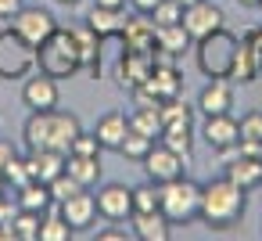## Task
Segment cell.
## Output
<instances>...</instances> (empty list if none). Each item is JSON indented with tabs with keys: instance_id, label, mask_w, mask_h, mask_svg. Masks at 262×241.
Segmentation results:
<instances>
[{
	"instance_id": "obj_1",
	"label": "cell",
	"mask_w": 262,
	"mask_h": 241,
	"mask_svg": "<svg viewBox=\"0 0 262 241\" xmlns=\"http://www.w3.org/2000/svg\"><path fill=\"white\" fill-rule=\"evenodd\" d=\"M79 130H83V123H79L76 112H58V108H51V112H33V115L26 119L22 140H26L29 151L51 148V151L69 155L72 140L79 137Z\"/></svg>"
},
{
	"instance_id": "obj_2",
	"label": "cell",
	"mask_w": 262,
	"mask_h": 241,
	"mask_svg": "<svg viewBox=\"0 0 262 241\" xmlns=\"http://www.w3.org/2000/svg\"><path fill=\"white\" fill-rule=\"evenodd\" d=\"M244 205H248V191L237 187L233 180L219 176V180H208L201 184V202H198V219L212 230H230L241 216H244Z\"/></svg>"
},
{
	"instance_id": "obj_3",
	"label": "cell",
	"mask_w": 262,
	"mask_h": 241,
	"mask_svg": "<svg viewBox=\"0 0 262 241\" xmlns=\"http://www.w3.org/2000/svg\"><path fill=\"white\" fill-rule=\"evenodd\" d=\"M36 69L51 79H72L79 72V51H76V40H72V29L69 26H58L40 47H36Z\"/></svg>"
},
{
	"instance_id": "obj_4",
	"label": "cell",
	"mask_w": 262,
	"mask_h": 241,
	"mask_svg": "<svg viewBox=\"0 0 262 241\" xmlns=\"http://www.w3.org/2000/svg\"><path fill=\"white\" fill-rule=\"evenodd\" d=\"M237 44L241 40L226 26H219L208 36L194 40V62L201 69V76L205 79H226L230 76V65H233V54H237Z\"/></svg>"
},
{
	"instance_id": "obj_5",
	"label": "cell",
	"mask_w": 262,
	"mask_h": 241,
	"mask_svg": "<svg viewBox=\"0 0 262 241\" xmlns=\"http://www.w3.org/2000/svg\"><path fill=\"white\" fill-rule=\"evenodd\" d=\"M198 202H201V184H194L190 176H176L169 184H158V209L165 212V219L172 227L198 219Z\"/></svg>"
},
{
	"instance_id": "obj_6",
	"label": "cell",
	"mask_w": 262,
	"mask_h": 241,
	"mask_svg": "<svg viewBox=\"0 0 262 241\" xmlns=\"http://www.w3.org/2000/svg\"><path fill=\"white\" fill-rule=\"evenodd\" d=\"M36 69V47L11 26L0 29V79H26Z\"/></svg>"
},
{
	"instance_id": "obj_7",
	"label": "cell",
	"mask_w": 262,
	"mask_h": 241,
	"mask_svg": "<svg viewBox=\"0 0 262 241\" xmlns=\"http://www.w3.org/2000/svg\"><path fill=\"white\" fill-rule=\"evenodd\" d=\"M11 29H15L18 36H26L33 47H40V44L58 29V18H54L47 8H40V4H22V11L11 18Z\"/></svg>"
},
{
	"instance_id": "obj_8",
	"label": "cell",
	"mask_w": 262,
	"mask_h": 241,
	"mask_svg": "<svg viewBox=\"0 0 262 241\" xmlns=\"http://www.w3.org/2000/svg\"><path fill=\"white\" fill-rule=\"evenodd\" d=\"M183 155H176L172 148H165L162 140L158 144H151V151L140 158V166H144V173H147V180L151 184H169V180H176V176H183Z\"/></svg>"
},
{
	"instance_id": "obj_9",
	"label": "cell",
	"mask_w": 262,
	"mask_h": 241,
	"mask_svg": "<svg viewBox=\"0 0 262 241\" xmlns=\"http://www.w3.org/2000/svg\"><path fill=\"white\" fill-rule=\"evenodd\" d=\"M201 140H205L212 151L226 155V151H233V148L241 144V123H237L230 112H223V115H205Z\"/></svg>"
},
{
	"instance_id": "obj_10",
	"label": "cell",
	"mask_w": 262,
	"mask_h": 241,
	"mask_svg": "<svg viewBox=\"0 0 262 241\" xmlns=\"http://www.w3.org/2000/svg\"><path fill=\"white\" fill-rule=\"evenodd\" d=\"M151 72H155V51H122L115 65V83L133 90V87H144Z\"/></svg>"
},
{
	"instance_id": "obj_11",
	"label": "cell",
	"mask_w": 262,
	"mask_h": 241,
	"mask_svg": "<svg viewBox=\"0 0 262 241\" xmlns=\"http://www.w3.org/2000/svg\"><path fill=\"white\" fill-rule=\"evenodd\" d=\"M219 26H226V15L215 0H198V4L183 8V29L190 33V40H201Z\"/></svg>"
},
{
	"instance_id": "obj_12",
	"label": "cell",
	"mask_w": 262,
	"mask_h": 241,
	"mask_svg": "<svg viewBox=\"0 0 262 241\" xmlns=\"http://www.w3.org/2000/svg\"><path fill=\"white\" fill-rule=\"evenodd\" d=\"M94 198H97V216H104L112 223H122L133 216V187H126V184H104Z\"/></svg>"
},
{
	"instance_id": "obj_13",
	"label": "cell",
	"mask_w": 262,
	"mask_h": 241,
	"mask_svg": "<svg viewBox=\"0 0 262 241\" xmlns=\"http://www.w3.org/2000/svg\"><path fill=\"white\" fill-rule=\"evenodd\" d=\"M72 29V40H76V51H79V69L90 76V79H101V36L86 26V22H76L69 26Z\"/></svg>"
},
{
	"instance_id": "obj_14",
	"label": "cell",
	"mask_w": 262,
	"mask_h": 241,
	"mask_svg": "<svg viewBox=\"0 0 262 241\" xmlns=\"http://www.w3.org/2000/svg\"><path fill=\"white\" fill-rule=\"evenodd\" d=\"M58 101H61V94H58V79H51V76H26V83H22V105L29 108V112H51V108H58Z\"/></svg>"
},
{
	"instance_id": "obj_15",
	"label": "cell",
	"mask_w": 262,
	"mask_h": 241,
	"mask_svg": "<svg viewBox=\"0 0 262 241\" xmlns=\"http://www.w3.org/2000/svg\"><path fill=\"white\" fill-rule=\"evenodd\" d=\"M58 212L65 216V223H69L72 230H86V227H94V219H97V198H94L90 191H79V194L58 202Z\"/></svg>"
},
{
	"instance_id": "obj_16",
	"label": "cell",
	"mask_w": 262,
	"mask_h": 241,
	"mask_svg": "<svg viewBox=\"0 0 262 241\" xmlns=\"http://www.w3.org/2000/svg\"><path fill=\"white\" fill-rule=\"evenodd\" d=\"M198 112L201 115H223L233 112V83L230 79H208L198 94Z\"/></svg>"
},
{
	"instance_id": "obj_17",
	"label": "cell",
	"mask_w": 262,
	"mask_h": 241,
	"mask_svg": "<svg viewBox=\"0 0 262 241\" xmlns=\"http://www.w3.org/2000/svg\"><path fill=\"white\" fill-rule=\"evenodd\" d=\"M122 40V51H155V22L151 15H129L126 18V29L119 33Z\"/></svg>"
},
{
	"instance_id": "obj_18",
	"label": "cell",
	"mask_w": 262,
	"mask_h": 241,
	"mask_svg": "<svg viewBox=\"0 0 262 241\" xmlns=\"http://www.w3.org/2000/svg\"><path fill=\"white\" fill-rule=\"evenodd\" d=\"M126 8H101V4H94L90 11H86V26L101 36V40H112V36H119L122 29H126Z\"/></svg>"
},
{
	"instance_id": "obj_19",
	"label": "cell",
	"mask_w": 262,
	"mask_h": 241,
	"mask_svg": "<svg viewBox=\"0 0 262 241\" xmlns=\"http://www.w3.org/2000/svg\"><path fill=\"white\" fill-rule=\"evenodd\" d=\"M129 223H133V237L137 241H169L172 237V223L165 219L162 209H155V212H133Z\"/></svg>"
},
{
	"instance_id": "obj_20",
	"label": "cell",
	"mask_w": 262,
	"mask_h": 241,
	"mask_svg": "<svg viewBox=\"0 0 262 241\" xmlns=\"http://www.w3.org/2000/svg\"><path fill=\"white\" fill-rule=\"evenodd\" d=\"M144 90H151L158 101H169V97L183 94V76H180V65H155V72L147 76Z\"/></svg>"
},
{
	"instance_id": "obj_21",
	"label": "cell",
	"mask_w": 262,
	"mask_h": 241,
	"mask_svg": "<svg viewBox=\"0 0 262 241\" xmlns=\"http://www.w3.org/2000/svg\"><path fill=\"white\" fill-rule=\"evenodd\" d=\"M126 133H129V115H126V112H104V115L97 119V126H94V137H97L101 148H108V151H119V144H122Z\"/></svg>"
},
{
	"instance_id": "obj_22",
	"label": "cell",
	"mask_w": 262,
	"mask_h": 241,
	"mask_svg": "<svg viewBox=\"0 0 262 241\" xmlns=\"http://www.w3.org/2000/svg\"><path fill=\"white\" fill-rule=\"evenodd\" d=\"M226 180H233L237 187H244V191H255V187H262V158H251V155H237V158H230L226 162V173H223Z\"/></svg>"
},
{
	"instance_id": "obj_23",
	"label": "cell",
	"mask_w": 262,
	"mask_h": 241,
	"mask_svg": "<svg viewBox=\"0 0 262 241\" xmlns=\"http://www.w3.org/2000/svg\"><path fill=\"white\" fill-rule=\"evenodd\" d=\"M258 72H262V58L251 51V44H237V54H233V65H230V83H241V87H248V83H255L258 79Z\"/></svg>"
},
{
	"instance_id": "obj_24",
	"label": "cell",
	"mask_w": 262,
	"mask_h": 241,
	"mask_svg": "<svg viewBox=\"0 0 262 241\" xmlns=\"http://www.w3.org/2000/svg\"><path fill=\"white\" fill-rule=\"evenodd\" d=\"M65 158L61 151H51V148H40V151H29V169H33V180L40 184H51L54 176L65 173Z\"/></svg>"
},
{
	"instance_id": "obj_25",
	"label": "cell",
	"mask_w": 262,
	"mask_h": 241,
	"mask_svg": "<svg viewBox=\"0 0 262 241\" xmlns=\"http://www.w3.org/2000/svg\"><path fill=\"white\" fill-rule=\"evenodd\" d=\"M190 33L183 29V22H172V26H155V51H169L176 58H183L190 51Z\"/></svg>"
},
{
	"instance_id": "obj_26",
	"label": "cell",
	"mask_w": 262,
	"mask_h": 241,
	"mask_svg": "<svg viewBox=\"0 0 262 241\" xmlns=\"http://www.w3.org/2000/svg\"><path fill=\"white\" fill-rule=\"evenodd\" d=\"M15 194H18V198H15V205H18V209H26V212H40V216H43V212H51V209H54L51 187H47V184H40V180H29V184H26V187H18Z\"/></svg>"
},
{
	"instance_id": "obj_27",
	"label": "cell",
	"mask_w": 262,
	"mask_h": 241,
	"mask_svg": "<svg viewBox=\"0 0 262 241\" xmlns=\"http://www.w3.org/2000/svg\"><path fill=\"white\" fill-rule=\"evenodd\" d=\"M65 173L79 184V187H97V180H101V158H90V155H69L65 158Z\"/></svg>"
},
{
	"instance_id": "obj_28",
	"label": "cell",
	"mask_w": 262,
	"mask_h": 241,
	"mask_svg": "<svg viewBox=\"0 0 262 241\" xmlns=\"http://www.w3.org/2000/svg\"><path fill=\"white\" fill-rule=\"evenodd\" d=\"M158 140H162L165 148H172L176 155L190 158V148H194V123H183V126H165Z\"/></svg>"
},
{
	"instance_id": "obj_29",
	"label": "cell",
	"mask_w": 262,
	"mask_h": 241,
	"mask_svg": "<svg viewBox=\"0 0 262 241\" xmlns=\"http://www.w3.org/2000/svg\"><path fill=\"white\" fill-rule=\"evenodd\" d=\"M158 115H162V130L165 126H183V123H194V108L176 94V97H169V101H162L158 105Z\"/></svg>"
},
{
	"instance_id": "obj_30",
	"label": "cell",
	"mask_w": 262,
	"mask_h": 241,
	"mask_svg": "<svg viewBox=\"0 0 262 241\" xmlns=\"http://www.w3.org/2000/svg\"><path fill=\"white\" fill-rule=\"evenodd\" d=\"M129 130H137V133H144V137L158 140V137H162V115H158V108H137V105H133V112H129Z\"/></svg>"
},
{
	"instance_id": "obj_31",
	"label": "cell",
	"mask_w": 262,
	"mask_h": 241,
	"mask_svg": "<svg viewBox=\"0 0 262 241\" xmlns=\"http://www.w3.org/2000/svg\"><path fill=\"white\" fill-rule=\"evenodd\" d=\"M72 227L65 223V216L58 212V205L51 209V212H43V219H40V241H72Z\"/></svg>"
},
{
	"instance_id": "obj_32",
	"label": "cell",
	"mask_w": 262,
	"mask_h": 241,
	"mask_svg": "<svg viewBox=\"0 0 262 241\" xmlns=\"http://www.w3.org/2000/svg\"><path fill=\"white\" fill-rule=\"evenodd\" d=\"M40 212H26L18 209L11 216V230H15V241H40Z\"/></svg>"
},
{
	"instance_id": "obj_33",
	"label": "cell",
	"mask_w": 262,
	"mask_h": 241,
	"mask_svg": "<svg viewBox=\"0 0 262 241\" xmlns=\"http://www.w3.org/2000/svg\"><path fill=\"white\" fill-rule=\"evenodd\" d=\"M151 137H144V133H137V130H129L126 137H122V144H119V155L122 158H133V162H140L147 151H151Z\"/></svg>"
},
{
	"instance_id": "obj_34",
	"label": "cell",
	"mask_w": 262,
	"mask_h": 241,
	"mask_svg": "<svg viewBox=\"0 0 262 241\" xmlns=\"http://www.w3.org/2000/svg\"><path fill=\"white\" fill-rule=\"evenodd\" d=\"M29 180H33V169H29V158H18V155H15V158H11V166L4 169V184L18 191V187H26Z\"/></svg>"
},
{
	"instance_id": "obj_35",
	"label": "cell",
	"mask_w": 262,
	"mask_h": 241,
	"mask_svg": "<svg viewBox=\"0 0 262 241\" xmlns=\"http://www.w3.org/2000/svg\"><path fill=\"white\" fill-rule=\"evenodd\" d=\"M158 209V184H140L133 187V212H155Z\"/></svg>"
},
{
	"instance_id": "obj_36",
	"label": "cell",
	"mask_w": 262,
	"mask_h": 241,
	"mask_svg": "<svg viewBox=\"0 0 262 241\" xmlns=\"http://www.w3.org/2000/svg\"><path fill=\"white\" fill-rule=\"evenodd\" d=\"M151 22H155V26H172V22H183V4H180V0H162V4L151 11Z\"/></svg>"
},
{
	"instance_id": "obj_37",
	"label": "cell",
	"mask_w": 262,
	"mask_h": 241,
	"mask_svg": "<svg viewBox=\"0 0 262 241\" xmlns=\"http://www.w3.org/2000/svg\"><path fill=\"white\" fill-rule=\"evenodd\" d=\"M47 187H51V198H54V205H58V202H65V198H72V194H79V191H86V187H79V184H76L69 173L54 176Z\"/></svg>"
},
{
	"instance_id": "obj_38",
	"label": "cell",
	"mask_w": 262,
	"mask_h": 241,
	"mask_svg": "<svg viewBox=\"0 0 262 241\" xmlns=\"http://www.w3.org/2000/svg\"><path fill=\"white\" fill-rule=\"evenodd\" d=\"M101 151H104L101 140H97L94 133H83V130H79V137H76L72 148H69V155H90V158H101Z\"/></svg>"
},
{
	"instance_id": "obj_39",
	"label": "cell",
	"mask_w": 262,
	"mask_h": 241,
	"mask_svg": "<svg viewBox=\"0 0 262 241\" xmlns=\"http://www.w3.org/2000/svg\"><path fill=\"white\" fill-rule=\"evenodd\" d=\"M237 123H241V140H262V112H248Z\"/></svg>"
},
{
	"instance_id": "obj_40",
	"label": "cell",
	"mask_w": 262,
	"mask_h": 241,
	"mask_svg": "<svg viewBox=\"0 0 262 241\" xmlns=\"http://www.w3.org/2000/svg\"><path fill=\"white\" fill-rule=\"evenodd\" d=\"M26 0H0V22H11L18 11H22Z\"/></svg>"
},
{
	"instance_id": "obj_41",
	"label": "cell",
	"mask_w": 262,
	"mask_h": 241,
	"mask_svg": "<svg viewBox=\"0 0 262 241\" xmlns=\"http://www.w3.org/2000/svg\"><path fill=\"white\" fill-rule=\"evenodd\" d=\"M241 40H244V44H251V51H255V54L262 58V26H258V29H248V33L241 36Z\"/></svg>"
},
{
	"instance_id": "obj_42",
	"label": "cell",
	"mask_w": 262,
	"mask_h": 241,
	"mask_svg": "<svg viewBox=\"0 0 262 241\" xmlns=\"http://www.w3.org/2000/svg\"><path fill=\"white\" fill-rule=\"evenodd\" d=\"M15 155H18V151H15L8 140H0V176H4V169L11 166V158H15Z\"/></svg>"
},
{
	"instance_id": "obj_43",
	"label": "cell",
	"mask_w": 262,
	"mask_h": 241,
	"mask_svg": "<svg viewBox=\"0 0 262 241\" xmlns=\"http://www.w3.org/2000/svg\"><path fill=\"white\" fill-rule=\"evenodd\" d=\"M158 4H162V0H129V8H133V11H140V15H151Z\"/></svg>"
},
{
	"instance_id": "obj_44",
	"label": "cell",
	"mask_w": 262,
	"mask_h": 241,
	"mask_svg": "<svg viewBox=\"0 0 262 241\" xmlns=\"http://www.w3.org/2000/svg\"><path fill=\"white\" fill-rule=\"evenodd\" d=\"M97 241H126V230L108 227V230H101V234H97Z\"/></svg>"
},
{
	"instance_id": "obj_45",
	"label": "cell",
	"mask_w": 262,
	"mask_h": 241,
	"mask_svg": "<svg viewBox=\"0 0 262 241\" xmlns=\"http://www.w3.org/2000/svg\"><path fill=\"white\" fill-rule=\"evenodd\" d=\"M11 216H15V212H11V202H8V194H4V198H0V223H11Z\"/></svg>"
},
{
	"instance_id": "obj_46",
	"label": "cell",
	"mask_w": 262,
	"mask_h": 241,
	"mask_svg": "<svg viewBox=\"0 0 262 241\" xmlns=\"http://www.w3.org/2000/svg\"><path fill=\"white\" fill-rule=\"evenodd\" d=\"M0 241H15V230H11V223H0Z\"/></svg>"
},
{
	"instance_id": "obj_47",
	"label": "cell",
	"mask_w": 262,
	"mask_h": 241,
	"mask_svg": "<svg viewBox=\"0 0 262 241\" xmlns=\"http://www.w3.org/2000/svg\"><path fill=\"white\" fill-rule=\"evenodd\" d=\"M94 4H101V8H126L129 0H94Z\"/></svg>"
},
{
	"instance_id": "obj_48",
	"label": "cell",
	"mask_w": 262,
	"mask_h": 241,
	"mask_svg": "<svg viewBox=\"0 0 262 241\" xmlns=\"http://www.w3.org/2000/svg\"><path fill=\"white\" fill-rule=\"evenodd\" d=\"M54 4H61V8H79L83 0H54Z\"/></svg>"
},
{
	"instance_id": "obj_49",
	"label": "cell",
	"mask_w": 262,
	"mask_h": 241,
	"mask_svg": "<svg viewBox=\"0 0 262 241\" xmlns=\"http://www.w3.org/2000/svg\"><path fill=\"white\" fill-rule=\"evenodd\" d=\"M241 8H258V0H241Z\"/></svg>"
},
{
	"instance_id": "obj_50",
	"label": "cell",
	"mask_w": 262,
	"mask_h": 241,
	"mask_svg": "<svg viewBox=\"0 0 262 241\" xmlns=\"http://www.w3.org/2000/svg\"><path fill=\"white\" fill-rule=\"evenodd\" d=\"M8 194V184H4V176H0V198H4Z\"/></svg>"
},
{
	"instance_id": "obj_51",
	"label": "cell",
	"mask_w": 262,
	"mask_h": 241,
	"mask_svg": "<svg viewBox=\"0 0 262 241\" xmlns=\"http://www.w3.org/2000/svg\"><path fill=\"white\" fill-rule=\"evenodd\" d=\"M180 4H183V8H190V4H198V0H180Z\"/></svg>"
},
{
	"instance_id": "obj_52",
	"label": "cell",
	"mask_w": 262,
	"mask_h": 241,
	"mask_svg": "<svg viewBox=\"0 0 262 241\" xmlns=\"http://www.w3.org/2000/svg\"><path fill=\"white\" fill-rule=\"evenodd\" d=\"M258 11H262V0H258Z\"/></svg>"
},
{
	"instance_id": "obj_53",
	"label": "cell",
	"mask_w": 262,
	"mask_h": 241,
	"mask_svg": "<svg viewBox=\"0 0 262 241\" xmlns=\"http://www.w3.org/2000/svg\"><path fill=\"white\" fill-rule=\"evenodd\" d=\"M0 83H4V79H0Z\"/></svg>"
}]
</instances>
